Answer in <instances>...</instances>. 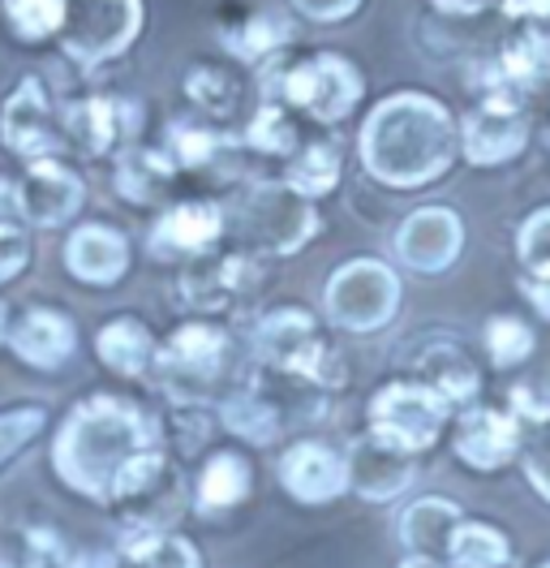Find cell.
I'll return each mask as SVG.
<instances>
[{"instance_id":"cell-1","label":"cell","mask_w":550,"mask_h":568,"mask_svg":"<svg viewBox=\"0 0 550 568\" xmlns=\"http://www.w3.org/2000/svg\"><path fill=\"white\" fill-rule=\"evenodd\" d=\"M160 414L130 392H86L52 426L48 465L57 483L86 504H112L116 478L146 453L160 448Z\"/></svg>"},{"instance_id":"cell-2","label":"cell","mask_w":550,"mask_h":568,"mask_svg":"<svg viewBox=\"0 0 550 568\" xmlns=\"http://www.w3.org/2000/svg\"><path fill=\"white\" fill-rule=\"evenodd\" d=\"M460 151V125L447 104L426 91H396L378 100L357 130L361 169L387 190H421L451 169Z\"/></svg>"},{"instance_id":"cell-3","label":"cell","mask_w":550,"mask_h":568,"mask_svg":"<svg viewBox=\"0 0 550 568\" xmlns=\"http://www.w3.org/2000/svg\"><path fill=\"white\" fill-rule=\"evenodd\" d=\"M263 100L288 104L318 125H340L348 121L361 95H366V78L361 70L340 57V52H309V57H275L263 65Z\"/></svg>"},{"instance_id":"cell-4","label":"cell","mask_w":550,"mask_h":568,"mask_svg":"<svg viewBox=\"0 0 550 568\" xmlns=\"http://www.w3.org/2000/svg\"><path fill=\"white\" fill-rule=\"evenodd\" d=\"M228 233L237 237V246L258 250L267 258H293L323 233V215L318 203L293 185L263 178L241 185L228 199Z\"/></svg>"},{"instance_id":"cell-5","label":"cell","mask_w":550,"mask_h":568,"mask_svg":"<svg viewBox=\"0 0 550 568\" xmlns=\"http://www.w3.org/2000/svg\"><path fill=\"white\" fill-rule=\"evenodd\" d=\"M108 513L116 517V530H176L185 513H194V478H185V462H176L169 448H146L121 478Z\"/></svg>"},{"instance_id":"cell-6","label":"cell","mask_w":550,"mask_h":568,"mask_svg":"<svg viewBox=\"0 0 550 568\" xmlns=\"http://www.w3.org/2000/svg\"><path fill=\"white\" fill-rule=\"evenodd\" d=\"M400 297L405 288H400L396 267L370 254H357V258H344L340 267H332V276L323 284V315L336 332L370 336L396 320Z\"/></svg>"},{"instance_id":"cell-7","label":"cell","mask_w":550,"mask_h":568,"mask_svg":"<svg viewBox=\"0 0 550 568\" xmlns=\"http://www.w3.org/2000/svg\"><path fill=\"white\" fill-rule=\"evenodd\" d=\"M267 254L258 250H215L206 258H194L181 267V284L176 297L194 320H228L237 306H245L272 276Z\"/></svg>"},{"instance_id":"cell-8","label":"cell","mask_w":550,"mask_h":568,"mask_svg":"<svg viewBox=\"0 0 550 568\" xmlns=\"http://www.w3.org/2000/svg\"><path fill=\"white\" fill-rule=\"evenodd\" d=\"M146 31V0H65L61 52L82 73L130 57Z\"/></svg>"},{"instance_id":"cell-9","label":"cell","mask_w":550,"mask_h":568,"mask_svg":"<svg viewBox=\"0 0 550 568\" xmlns=\"http://www.w3.org/2000/svg\"><path fill=\"white\" fill-rule=\"evenodd\" d=\"M233 354V332L224 320H181L160 341L155 384L169 396H206V388L220 384L224 366Z\"/></svg>"},{"instance_id":"cell-10","label":"cell","mask_w":550,"mask_h":568,"mask_svg":"<svg viewBox=\"0 0 550 568\" xmlns=\"http://www.w3.org/2000/svg\"><path fill=\"white\" fill-rule=\"evenodd\" d=\"M447 414H451V405L435 388H426L421 379H396L370 396V409H366L370 426L366 430H375L378 439L417 457L444 435Z\"/></svg>"},{"instance_id":"cell-11","label":"cell","mask_w":550,"mask_h":568,"mask_svg":"<svg viewBox=\"0 0 550 568\" xmlns=\"http://www.w3.org/2000/svg\"><path fill=\"white\" fill-rule=\"evenodd\" d=\"M146 108L121 95H73L61 104V134L86 160H116L125 146L142 142Z\"/></svg>"},{"instance_id":"cell-12","label":"cell","mask_w":550,"mask_h":568,"mask_svg":"<svg viewBox=\"0 0 550 568\" xmlns=\"http://www.w3.org/2000/svg\"><path fill=\"white\" fill-rule=\"evenodd\" d=\"M228 237V203L224 199H172L155 212L146 229V254L155 263H194L215 254Z\"/></svg>"},{"instance_id":"cell-13","label":"cell","mask_w":550,"mask_h":568,"mask_svg":"<svg viewBox=\"0 0 550 568\" xmlns=\"http://www.w3.org/2000/svg\"><path fill=\"white\" fill-rule=\"evenodd\" d=\"M0 146L18 155L22 164L61 155L65 134H61V108L52 104L48 87L39 73H22L4 100H0Z\"/></svg>"},{"instance_id":"cell-14","label":"cell","mask_w":550,"mask_h":568,"mask_svg":"<svg viewBox=\"0 0 550 568\" xmlns=\"http://www.w3.org/2000/svg\"><path fill=\"white\" fill-rule=\"evenodd\" d=\"M22 224L34 233H57L73 229L86 207V178L65 155H43L31 160L22 173Z\"/></svg>"},{"instance_id":"cell-15","label":"cell","mask_w":550,"mask_h":568,"mask_svg":"<svg viewBox=\"0 0 550 568\" xmlns=\"http://www.w3.org/2000/svg\"><path fill=\"white\" fill-rule=\"evenodd\" d=\"M275 483L302 508L336 504L348 496V457L327 439H293L275 453Z\"/></svg>"},{"instance_id":"cell-16","label":"cell","mask_w":550,"mask_h":568,"mask_svg":"<svg viewBox=\"0 0 550 568\" xmlns=\"http://www.w3.org/2000/svg\"><path fill=\"white\" fill-rule=\"evenodd\" d=\"M61 267L82 288H116L134 272V242L112 220H78L65 233Z\"/></svg>"},{"instance_id":"cell-17","label":"cell","mask_w":550,"mask_h":568,"mask_svg":"<svg viewBox=\"0 0 550 568\" xmlns=\"http://www.w3.org/2000/svg\"><path fill=\"white\" fill-rule=\"evenodd\" d=\"M4 349L13 354L18 366H27L34 375H57L78 354V323L61 306L34 302L13 315V332H9Z\"/></svg>"},{"instance_id":"cell-18","label":"cell","mask_w":550,"mask_h":568,"mask_svg":"<svg viewBox=\"0 0 550 568\" xmlns=\"http://www.w3.org/2000/svg\"><path fill=\"white\" fill-rule=\"evenodd\" d=\"M318 341H323L318 315L297 302H279L272 311H263L249 327V354H254V366H263V371L297 375L302 362L318 349Z\"/></svg>"},{"instance_id":"cell-19","label":"cell","mask_w":550,"mask_h":568,"mask_svg":"<svg viewBox=\"0 0 550 568\" xmlns=\"http://www.w3.org/2000/svg\"><path fill=\"white\" fill-rule=\"evenodd\" d=\"M344 457H348V491L366 504H391L405 496L417 478V457L378 439L375 430L353 435Z\"/></svg>"},{"instance_id":"cell-20","label":"cell","mask_w":550,"mask_h":568,"mask_svg":"<svg viewBox=\"0 0 550 568\" xmlns=\"http://www.w3.org/2000/svg\"><path fill=\"white\" fill-rule=\"evenodd\" d=\"M460 246H465V224L451 207L439 203L409 212L396 229V258L421 276L447 272L460 258Z\"/></svg>"},{"instance_id":"cell-21","label":"cell","mask_w":550,"mask_h":568,"mask_svg":"<svg viewBox=\"0 0 550 568\" xmlns=\"http://www.w3.org/2000/svg\"><path fill=\"white\" fill-rule=\"evenodd\" d=\"M524 139H529V125H524V116H520V108H516L512 91H490V95L460 121V151H465L469 164H481V169L520 155Z\"/></svg>"},{"instance_id":"cell-22","label":"cell","mask_w":550,"mask_h":568,"mask_svg":"<svg viewBox=\"0 0 550 568\" xmlns=\"http://www.w3.org/2000/svg\"><path fill=\"white\" fill-rule=\"evenodd\" d=\"M254 496V462L237 448H215L194 469V517L228 521Z\"/></svg>"},{"instance_id":"cell-23","label":"cell","mask_w":550,"mask_h":568,"mask_svg":"<svg viewBox=\"0 0 550 568\" xmlns=\"http://www.w3.org/2000/svg\"><path fill=\"white\" fill-rule=\"evenodd\" d=\"M181 178L176 160L169 155V146H146L134 142L112 160V190L142 212H164L172 203V185Z\"/></svg>"},{"instance_id":"cell-24","label":"cell","mask_w":550,"mask_h":568,"mask_svg":"<svg viewBox=\"0 0 550 568\" xmlns=\"http://www.w3.org/2000/svg\"><path fill=\"white\" fill-rule=\"evenodd\" d=\"M160 341L155 327L142 320V315H112L100 323L95 332V357L108 375L116 379H151L155 375V362H160Z\"/></svg>"},{"instance_id":"cell-25","label":"cell","mask_w":550,"mask_h":568,"mask_svg":"<svg viewBox=\"0 0 550 568\" xmlns=\"http://www.w3.org/2000/svg\"><path fill=\"white\" fill-rule=\"evenodd\" d=\"M451 448H456V457L469 465V469H499V465H508L516 457V448H520L516 414L469 409V414L456 423Z\"/></svg>"},{"instance_id":"cell-26","label":"cell","mask_w":550,"mask_h":568,"mask_svg":"<svg viewBox=\"0 0 550 568\" xmlns=\"http://www.w3.org/2000/svg\"><path fill=\"white\" fill-rule=\"evenodd\" d=\"M220 39H224V52H228L233 61L263 70V65L275 61L279 52H288L293 27H288L284 13H272V9H245V13L228 18V22L220 27Z\"/></svg>"},{"instance_id":"cell-27","label":"cell","mask_w":550,"mask_h":568,"mask_svg":"<svg viewBox=\"0 0 550 568\" xmlns=\"http://www.w3.org/2000/svg\"><path fill=\"white\" fill-rule=\"evenodd\" d=\"M460 521H465V517H460V504H451V499H444V496H421L400 513L396 534H400V547H405L409 556L447 560L451 534H456Z\"/></svg>"},{"instance_id":"cell-28","label":"cell","mask_w":550,"mask_h":568,"mask_svg":"<svg viewBox=\"0 0 550 568\" xmlns=\"http://www.w3.org/2000/svg\"><path fill=\"white\" fill-rule=\"evenodd\" d=\"M215 430L224 426H220V409L206 405V396H169V409L160 414V439L176 462L206 457V444Z\"/></svg>"},{"instance_id":"cell-29","label":"cell","mask_w":550,"mask_h":568,"mask_svg":"<svg viewBox=\"0 0 550 568\" xmlns=\"http://www.w3.org/2000/svg\"><path fill=\"white\" fill-rule=\"evenodd\" d=\"M164 146H169V155L176 160L181 173H206L228 151V134L220 130V121H211V116L190 108V112H181V116L169 121Z\"/></svg>"},{"instance_id":"cell-30","label":"cell","mask_w":550,"mask_h":568,"mask_svg":"<svg viewBox=\"0 0 550 568\" xmlns=\"http://www.w3.org/2000/svg\"><path fill=\"white\" fill-rule=\"evenodd\" d=\"M181 95L194 112L211 121H233L245 104V82L220 61H194L181 78Z\"/></svg>"},{"instance_id":"cell-31","label":"cell","mask_w":550,"mask_h":568,"mask_svg":"<svg viewBox=\"0 0 550 568\" xmlns=\"http://www.w3.org/2000/svg\"><path fill=\"white\" fill-rule=\"evenodd\" d=\"M121 568H203V551L181 530H130L116 534Z\"/></svg>"},{"instance_id":"cell-32","label":"cell","mask_w":550,"mask_h":568,"mask_svg":"<svg viewBox=\"0 0 550 568\" xmlns=\"http://www.w3.org/2000/svg\"><path fill=\"white\" fill-rule=\"evenodd\" d=\"M340 173H344L340 146H336L332 139H306L302 146H297V155H288V160H284L279 181H284V185H293L297 194L314 199V203H323L327 194H336Z\"/></svg>"},{"instance_id":"cell-33","label":"cell","mask_w":550,"mask_h":568,"mask_svg":"<svg viewBox=\"0 0 550 568\" xmlns=\"http://www.w3.org/2000/svg\"><path fill=\"white\" fill-rule=\"evenodd\" d=\"M417 379H421L426 388L439 392L451 409L478 396V366L469 362L465 349H456V345H447V341L421 349V357H417Z\"/></svg>"},{"instance_id":"cell-34","label":"cell","mask_w":550,"mask_h":568,"mask_svg":"<svg viewBox=\"0 0 550 568\" xmlns=\"http://www.w3.org/2000/svg\"><path fill=\"white\" fill-rule=\"evenodd\" d=\"M245 151H254V155H263V160H288V155H297V146H302V121H297V112L288 104H275V100H263V104L249 112V121H245Z\"/></svg>"},{"instance_id":"cell-35","label":"cell","mask_w":550,"mask_h":568,"mask_svg":"<svg viewBox=\"0 0 550 568\" xmlns=\"http://www.w3.org/2000/svg\"><path fill=\"white\" fill-rule=\"evenodd\" d=\"M0 18L18 43H61L65 31V0H0Z\"/></svg>"},{"instance_id":"cell-36","label":"cell","mask_w":550,"mask_h":568,"mask_svg":"<svg viewBox=\"0 0 550 568\" xmlns=\"http://www.w3.org/2000/svg\"><path fill=\"white\" fill-rule=\"evenodd\" d=\"M52 426V409L43 400H9L0 405V474L18 462L31 444H39Z\"/></svg>"},{"instance_id":"cell-37","label":"cell","mask_w":550,"mask_h":568,"mask_svg":"<svg viewBox=\"0 0 550 568\" xmlns=\"http://www.w3.org/2000/svg\"><path fill=\"white\" fill-rule=\"evenodd\" d=\"M447 560L456 568H503L508 565V538L490 530L486 521H460L451 534Z\"/></svg>"},{"instance_id":"cell-38","label":"cell","mask_w":550,"mask_h":568,"mask_svg":"<svg viewBox=\"0 0 550 568\" xmlns=\"http://www.w3.org/2000/svg\"><path fill=\"white\" fill-rule=\"evenodd\" d=\"M499 70L512 87H538L550 78V36L542 31H520V36L503 48Z\"/></svg>"},{"instance_id":"cell-39","label":"cell","mask_w":550,"mask_h":568,"mask_svg":"<svg viewBox=\"0 0 550 568\" xmlns=\"http://www.w3.org/2000/svg\"><path fill=\"white\" fill-rule=\"evenodd\" d=\"M34 263V229H27L22 220L0 224V288L13 281H22Z\"/></svg>"},{"instance_id":"cell-40","label":"cell","mask_w":550,"mask_h":568,"mask_svg":"<svg viewBox=\"0 0 550 568\" xmlns=\"http://www.w3.org/2000/svg\"><path fill=\"white\" fill-rule=\"evenodd\" d=\"M486 349L495 357V366H516L533 354V332L512 315H499L486 327Z\"/></svg>"},{"instance_id":"cell-41","label":"cell","mask_w":550,"mask_h":568,"mask_svg":"<svg viewBox=\"0 0 550 568\" xmlns=\"http://www.w3.org/2000/svg\"><path fill=\"white\" fill-rule=\"evenodd\" d=\"M516 250H520V263H524L533 276H550V207L547 212H533L520 224Z\"/></svg>"},{"instance_id":"cell-42","label":"cell","mask_w":550,"mask_h":568,"mask_svg":"<svg viewBox=\"0 0 550 568\" xmlns=\"http://www.w3.org/2000/svg\"><path fill=\"white\" fill-rule=\"evenodd\" d=\"M524 478L533 483V491L542 499H550V418L538 423L529 448H524Z\"/></svg>"},{"instance_id":"cell-43","label":"cell","mask_w":550,"mask_h":568,"mask_svg":"<svg viewBox=\"0 0 550 568\" xmlns=\"http://www.w3.org/2000/svg\"><path fill=\"white\" fill-rule=\"evenodd\" d=\"M306 22H318V27H336V22H348L361 0H288Z\"/></svg>"},{"instance_id":"cell-44","label":"cell","mask_w":550,"mask_h":568,"mask_svg":"<svg viewBox=\"0 0 550 568\" xmlns=\"http://www.w3.org/2000/svg\"><path fill=\"white\" fill-rule=\"evenodd\" d=\"M22 220V181L0 173V224Z\"/></svg>"},{"instance_id":"cell-45","label":"cell","mask_w":550,"mask_h":568,"mask_svg":"<svg viewBox=\"0 0 550 568\" xmlns=\"http://www.w3.org/2000/svg\"><path fill=\"white\" fill-rule=\"evenodd\" d=\"M524 297L542 311V320H550V276H533V281H524Z\"/></svg>"},{"instance_id":"cell-46","label":"cell","mask_w":550,"mask_h":568,"mask_svg":"<svg viewBox=\"0 0 550 568\" xmlns=\"http://www.w3.org/2000/svg\"><path fill=\"white\" fill-rule=\"evenodd\" d=\"M503 9H508L512 18H547L550 0H503Z\"/></svg>"},{"instance_id":"cell-47","label":"cell","mask_w":550,"mask_h":568,"mask_svg":"<svg viewBox=\"0 0 550 568\" xmlns=\"http://www.w3.org/2000/svg\"><path fill=\"white\" fill-rule=\"evenodd\" d=\"M435 9H444V13H481V9H490V0H435Z\"/></svg>"},{"instance_id":"cell-48","label":"cell","mask_w":550,"mask_h":568,"mask_svg":"<svg viewBox=\"0 0 550 568\" xmlns=\"http://www.w3.org/2000/svg\"><path fill=\"white\" fill-rule=\"evenodd\" d=\"M13 315H18V311H13V306H9L4 297H0V349L9 345V332H13Z\"/></svg>"},{"instance_id":"cell-49","label":"cell","mask_w":550,"mask_h":568,"mask_svg":"<svg viewBox=\"0 0 550 568\" xmlns=\"http://www.w3.org/2000/svg\"><path fill=\"white\" fill-rule=\"evenodd\" d=\"M396 568H444V560H435V556H405Z\"/></svg>"},{"instance_id":"cell-50","label":"cell","mask_w":550,"mask_h":568,"mask_svg":"<svg viewBox=\"0 0 550 568\" xmlns=\"http://www.w3.org/2000/svg\"><path fill=\"white\" fill-rule=\"evenodd\" d=\"M542 568H550V565H542Z\"/></svg>"}]
</instances>
